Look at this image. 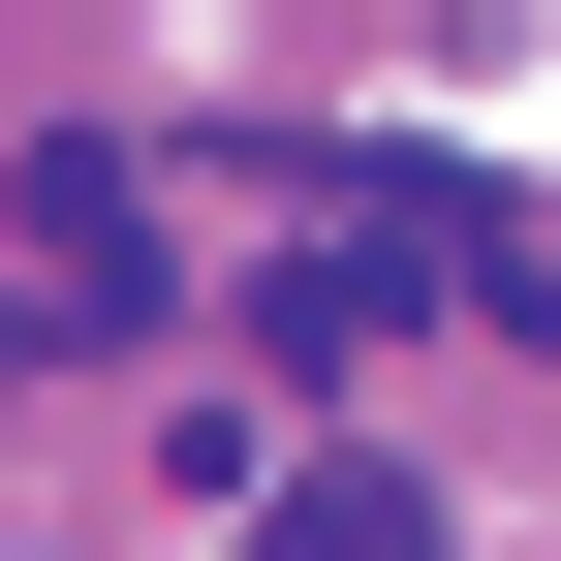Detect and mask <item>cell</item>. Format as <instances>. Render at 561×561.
<instances>
[{
  "label": "cell",
  "instance_id": "cell-1",
  "mask_svg": "<svg viewBox=\"0 0 561 561\" xmlns=\"http://www.w3.org/2000/svg\"><path fill=\"white\" fill-rule=\"evenodd\" d=\"M187 312V219H157V157H0V343H157Z\"/></svg>",
  "mask_w": 561,
  "mask_h": 561
},
{
  "label": "cell",
  "instance_id": "cell-2",
  "mask_svg": "<svg viewBox=\"0 0 561 561\" xmlns=\"http://www.w3.org/2000/svg\"><path fill=\"white\" fill-rule=\"evenodd\" d=\"M250 561H437V468H405V437H312V468H250Z\"/></svg>",
  "mask_w": 561,
  "mask_h": 561
}]
</instances>
